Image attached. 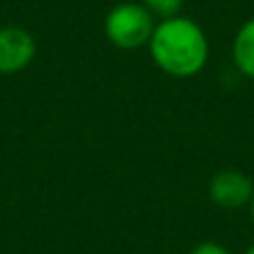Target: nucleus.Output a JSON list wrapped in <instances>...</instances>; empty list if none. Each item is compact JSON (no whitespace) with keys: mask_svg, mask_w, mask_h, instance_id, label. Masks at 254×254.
I'll return each instance as SVG.
<instances>
[{"mask_svg":"<svg viewBox=\"0 0 254 254\" xmlns=\"http://www.w3.org/2000/svg\"><path fill=\"white\" fill-rule=\"evenodd\" d=\"M207 194L214 205L237 210V207L250 205L254 196V183L241 170H221L210 179Z\"/></svg>","mask_w":254,"mask_h":254,"instance_id":"obj_4","label":"nucleus"},{"mask_svg":"<svg viewBox=\"0 0 254 254\" xmlns=\"http://www.w3.org/2000/svg\"><path fill=\"white\" fill-rule=\"evenodd\" d=\"M243 254H254V243H252V246H250V248H248V250H246V252H243Z\"/></svg>","mask_w":254,"mask_h":254,"instance_id":"obj_9","label":"nucleus"},{"mask_svg":"<svg viewBox=\"0 0 254 254\" xmlns=\"http://www.w3.org/2000/svg\"><path fill=\"white\" fill-rule=\"evenodd\" d=\"M36 58V40L22 27H0V76L27 69Z\"/></svg>","mask_w":254,"mask_h":254,"instance_id":"obj_3","label":"nucleus"},{"mask_svg":"<svg viewBox=\"0 0 254 254\" xmlns=\"http://www.w3.org/2000/svg\"><path fill=\"white\" fill-rule=\"evenodd\" d=\"M147 49L158 69L174 78H192L201 74L210 58L205 31L198 22L181 13L156 22Z\"/></svg>","mask_w":254,"mask_h":254,"instance_id":"obj_1","label":"nucleus"},{"mask_svg":"<svg viewBox=\"0 0 254 254\" xmlns=\"http://www.w3.org/2000/svg\"><path fill=\"white\" fill-rule=\"evenodd\" d=\"M156 29V18L140 2H119L105 16V36L119 49L147 47Z\"/></svg>","mask_w":254,"mask_h":254,"instance_id":"obj_2","label":"nucleus"},{"mask_svg":"<svg viewBox=\"0 0 254 254\" xmlns=\"http://www.w3.org/2000/svg\"><path fill=\"white\" fill-rule=\"evenodd\" d=\"M232 61L246 78L254 80V18L239 27L232 43Z\"/></svg>","mask_w":254,"mask_h":254,"instance_id":"obj_5","label":"nucleus"},{"mask_svg":"<svg viewBox=\"0 0 254 254\" xmlns=\"http://www.w3.org/2000/svg\"><path fill=\"white\" fill-rule=\"evenodd\" d=\"M250 214H252V223H254V196H252V201H250Z\"/></svg>","mask_w":254,"mask_h":254,"instance_id":"obj_8","label":"nucleus"},{"mask_svg":"<svg viewBox=\"0 0 254 254\" xmlns=\"http://www.w3.org/2000/svg\"><path fill=\"white\" fill-rule=\"evenodd\" d=\"M190 254H232L228 248H223L221 243H214V241H203L198 246L192 248Z\"/></svg>","mask_w":254,"mask_h":254,"instance_id":"obj_7","label":"nucleus"},{"mask_svg":"<svg viewBox=\"0 0 254 254\" xmlns=\"http://www.w3.org/2000/svg\"><path fill=\"white\" fill-rule=\"evenodd\" d=\"M140 4H143L154 18L158 16L161 20H165V18L179 16L181 7H183V0H140Z\"/></svg>","mask_w":254,"mask_h":254,"instance_id":"obj_6","label":"nucleus"}]
</instances>
